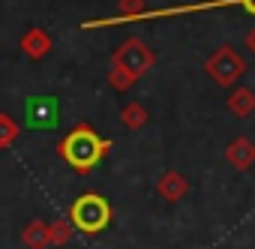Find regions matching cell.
Wrapping results in <instances>:
<instances>
[{
    "label": "cell",
    "instance_id": "obj_6",
    "mask_svg": "<svg viewBox=\"0 0 255 249\" xmlns=\"http://www.w3.org/2000/svg\"><path fill=\"white\" fill-rule=\"evenodd\" d=\"M114 63H117V66H123V69H129L135 78H141V75L156 63V57H153V51H150L141 39H126V42L117 48Z\"/></svg>",
    "mask_w": 255,
    "mask_h": 249
},
{
    "label": "cell",
    "instance_id": "obj_16",
    "mask_svg": "<svg viewBox=\"0 0 255 249\" xmlns=\"http://www.w3.org/2000/svg\"><path fill=\"white\" fill-rule=\"evenodd\" d=\"M246 45H249V51H252V54H255V27H252V30H249V36H246Z\"/></svg>",
    "mask_w": 255,
    "mask_h": 249
},
{
    "label": "cell",
    "instance_id": "obj_4",
    "mask_svg": "<svg viewBox=\"0 0 255 249\" xmlns=\"http://www.w3.org/2000/svg\"><path fill=\"white\" fill-rule=\"evenodd\" d=\"M225 6H243L249 15H255V0H204V3H186V6H165V9H144L123 21H144V18H168V15H186V12H207V9H225ZM114 21V24H123ZM108 24V27H114Z\"/></svg>",
    "mask_w": 255,
    "mask_h": 249
},
{
    "label": "cell",
    "instance_id": "obj_1",
    "mask_svg": "<svg viewBox=\"0 0 255 249\" xmlns=\"http://www.w3.org/2000/svg\"><path fill=\"white\" fill-rule=\"evenodd\" d=\"M111 150V141L108 138H99L87 123H81L78 129H72L60 144H57V153L66 165H72L75 171H90L93 165L102 162V156Z\"/></svg>",
    "mask_w": 255,
    "mask_h": 249
},
{
    "label": "cell",
    "instance_id": "obj_7",
    "mask_svg": "<svg viewBox=\"0 0 255 249\" xmlns=\"http://www.w3.org/2000/svg\"><path fill=\"white\" fill-rule=\"evenodd\" d=\"M48 48H51V36H48L45 30H39V27L27 30V36L21 39V51H24L27 57H33V60H42V57L48 54Z\"/></svg>",
    "mask_w": 255,
    "mask_h": 249
},
{
    "label": "cell",
    "instance_id": "obj_8",
    "mask_svg": "<svg viewBox=\"0 0 255 249\" xmlns=\"http://www.w3.org/2000/svg\"><path fill=\"white\" fill-rule=\"evenodd\" d=\"M21 240H24V246H30V249H45V246H51V228H48V222L33 219V222L24 228Z\"/></svg>",
    "mask_w": 255,
    "mask_h": 249
},
{
    "label": "cell",
    "instance_id": "obj_2",
    "mask_svg": "<svg viewBox=\"0 0 255 249\" xmlns=\"http://www.w3.org/2000/svg\"><path fill=\"white\" fill-rule=\"evenodd\" d=\"M111 222V204L99 192H84L69 207V225L81 234H99Z\"/></svg>",
    "mask_w": 255,
    "mask_h": 249
},
{
    "label": "cell",
    "instance_id": "obj_14",
    "mask_svg": "<svg viewBox=\"0 0 255 249\" xmlns=\"http://www.w3.org/2000/svg\"><path fill=\"white\" fill-rule=\"evenodd\" d=\"M15 135H18L15 120H12V117H6V114H0V147L12 144V141H15Z\"/></svg>",
    "mask_w": 255,
    "mask_h": 249
},
{
    "label": "cell",
    "instance_id": "obj_15",
    "mask_svg": "<svg viewBox=\"0 0 255 249\" xmlns=\"http://www.w3.org/2000/svg\"><path fill=\"white\" fill-rule=\"evenodd\" d=\"M48 228H51V246H54V243H66V240H69V225H66V222L48 225Z\"/></svg>",
    "mask_w": 255,
    "mask_h": 249
},
{
    "label": "cell",
    "instance_id": "obj_3",
    "mask_svg": "<svg viewBox=\"0 0 255 249\" xmlns=\"http://www.w3.org/2000/svg\"><path fill=\"white\" fill-rule=\"evenodd\" d=\"M204 69H207V75H210L219 87H231V84L246 72V60H243L231 45H222V48H216V51L207 57Z\"/></svg>",
    "mask_w": 255,
    "mask_h": 249
},
{
    "label": "cell",
    "instance_id": "obj_9",
    "mask_svg": "<svg viewBox=\"0 0 255 249\" xmlns=\"http://www.w3.org/2000/svg\"><path fill=\"white\" fill-rule=\"evenodd\" d=\"M225 153H228L231 165H237V168H249V165L255 162V144H252L249 138H234Z\"/></svg>",
    "mask_w": 255,
    "mask_h": 249
},
{
    "label": "cell",
    "instance_id": "obj_10",
    "mask_svg": "<svg viewBox=\"0 0 255 249\" xmlns=\"http://www.w3.org/2000/svg\"><path fill=\"white\" fill-rule=\"evenodd\" d=\"M186 180L177 174V171H165L162 174V180H159V195L165 198V201H180L183 195H186Z\"/></svg>",
    "mask_w": 255,
    "mask_h": 249
},
{
    "label": "cell",
    "instance_id": "obj_13",
    "mask_svg": "<svg viewBox=\"0 0 255 249\" xmlns=\"http://www.w3.org/2000/svg\"><path fill=\"white\" fill-rule=\"evenodd\" d=\"M108 78H111V87H117V90H129V87L138 81L129 69H123V66H117V63H114V69H111Z\"/></svg>",
    "mask_w": 255,
    "mask_h": 249
},
{
    "label": "cell",
    "instance_id": "obj_5",
    "mask_svg": "<svg viewBox=\"0 0 255 249\" xmlns=\"http://www.w3.org/2000/svg\"><path fill=\"white\" fill-rule=\"evenodd\" d=\"M60 123V99L45 93V96H30L24 102V126L33 132L54 129Z\"/></svg>",
    "mask_w": 255,
    "mask_h": 249
},
{
    "label": "cell",
    "instance_id": "obj_12",
    "mask_svg": "<svg viewBox=\"0 0 255 249\" xmlns=\"http://www.w3.org/2000/svg\"><path fill=\"white\" fill-rule=\"evenodd\" d=\"M120 120H123V126H129V129H141L144 123H147V108L141 102H129V105L123 108Z\"/></svg>",
    "mask_w": 255,
    "mask_h": 249
},
{
    "label": "cell",
    "instance_id": "obj_11",
    "mask_svg": "<svg viewBox=\"0 0 255 249\" xmlns=\"http://www.w3.org/2000/svg\"><path fill=\"white\" fill-rule=\"evenodd\" d=\"M228 108H231V114H237V117L252 114V111H255V93H252L249 87L234 90V93L228 96Z\"/></svg>",
    "mask_w": 255,
    "mask_h": 249
}]
</instances>
